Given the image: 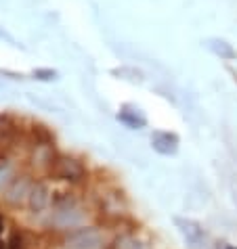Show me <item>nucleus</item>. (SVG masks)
<instances>
[{
    "label": "nucleus",
    "instance_id": "2",
    "mask_svg": "<svg viewBox=\"0 0 237 249\" xmlns=\"http://www.w3.org/2000/svg\"><path fill=\"white\" fill-rule=\"evenodd\" d=\"M151 142H153V149L162 155H174L178 151V138H177V134H170V132L153 134Z\"/></svg>",
    "mask_w": 237,
    "mask_h": 249
},
{
    "label": "nucleus",
    "instance_id": "1",
    "mask_svg": "<svg viewBox=\"0 0 237 249\" xmlns=\"http://www.w3.org/2000/svg\"><path fill=\"white\" fill-rule=\"evenodd\" d=\"M51 172L57 178H63V180H80L84 176V168H82L80 161H76L72 157H59L55 159L51 165Z\"/></svg>",
    "mask_w": 237,
    "mask_h": 249
},
{
    "label": "nucleus",
    "instance_id": "3",
    "mask_svg": "<svg viewBox=\"0 0 237 249\" xmlns=\"http://www.w3.org/2000/svg\"><path fill=\"white\" fill-rule=\"evenodd\" d=\"M177 222H178V226H183V228H180V232H183L185 237L189 239V243L195 245L201 237H204V231H201L198 224H193V222H183V220H177Z\"/></svg>",
    "mask_w": 237,
    "mask_h": 249
}]
</instances>
